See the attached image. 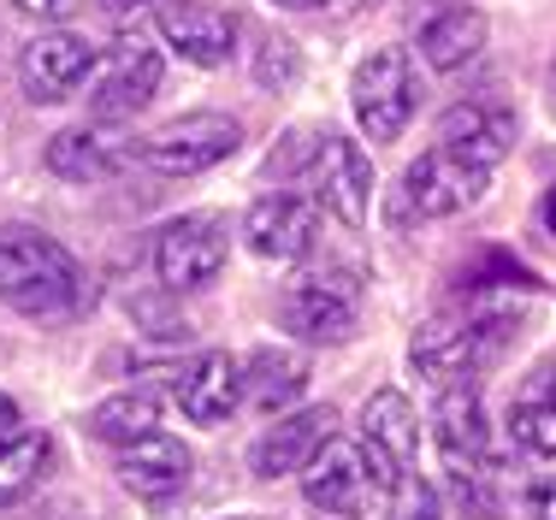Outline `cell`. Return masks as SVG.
<instances>
[{
  "mask_svg": "<svg viewBox=\"0 0 556 520\" xmlns=\"http://www.w3.org/2000/svg\"><path fill=\"white\" fill-rule=\"evenodd\" d=\"M0 302L24 319L60 326V319L84 314V302H89L84 266L65 255L48 231L0 225Z\"/></svg>",
  "mask_w": 556,
  "mask_h": 520,
  "instance_id": "1",
  "label": "cell"
},
{
  "mask_svg": "<svg viewBox=\"0 0 556 520\" xmlns=\"http://www.w3.org/2000/svg\"><path fill=\"white\" fill-rule=\"evenodd\" d=\"M509 338H515L509 314L450 308V314H432L427 326L415 331L408 362H415V372L432 384H468V379H480L485 367H497V355L509 350Z\"/></svg>",
  "mask_w": 556,
  "mask_h": 520,
  "instance_id": "2",
  "label": "cell"
},
{
  "mask_svg": "<svg viewBox=\"0 0 556 520\" xmlns=\"http://www.w3.org/2000/svg\"><path fill=\"white\" fill-rule=\"evenodd\" d=\"M237 149H243V125L231 113H184V118H166L154 137H142L137 160L161 178H195V172L225 166Z\"/></svg>",
  "mask_w": 556,
  "mask_h": 520,
  "instance_id": "3",
  "label": "cell"
},
{
  "mask_svg": "<svg viewBox=\"0 0 556 520\" xmlns=\"http://www.w3.org/2000/svg\"><path fill=\"white\" fill-rule=\"evenodd\" d=\"M285 331H296L302 343H350L362 326V278L326 266V272H302L278 302Z\"/></svg>",
  "mask_w": 556,
  "mask_h": 520,
  "instance_id": "4",
  "label": "cell"
},
{
  "mask_svg": "<svg viewBox=\"0 0 556 520\" xmlns=\"http://www.w3.org/2000/svg\"><path fill=\"white\" fill-rule=\"evenodd\" d=\"M350 113L362 125V137L396 142L415 118V60L408 48H374L350 77Z\"/></svg>",
  "mask_w": 556,
  "mask_h": 520,
  "instance_id": "5",
  "label": "cell"
},
{
  "mask_svg": "<svg viewBox=\"0 0 556 520\" xmlns=\"http://www.w3.org/2000/svg\"><path fill=\"white\" fill-rule=\"evenodd\" d=\"M161 48H149L142 36H125V42L108 48V60L89 72V118L113 125V118L142 113L154 96H161Z\"/></svg>",
  "mask_w": 556,
  "mask_h": 520,
  "instance_id": "6",
  "label": "cell"
},
{
  "mask_svg": "<svg viewBox=\"0 0 556 520\" xmlns=\"http://www.w3.org/2000/svg\"><path fill=\"white\" fill-rule=\"evenodd\" d=\"M225 249H231V237H225L219 213H184V219H172L154 237V272L178 296L184 290H207L225 266Z\"/></svg>",
  "mask_w": 556,
  "mask_h": 520,
  "instance_id": "7",
  "label": "cell"
},
{
  "mask_svg": "<svg viewBox=\"0 0 556 520\" xmlns=\"http://www.w3.org/2000/svg\"><path fill=\"white\" fill-rule=\"evenodd\" d=\"M362 449H367V468H374V491H396V479L415 468L420 420H415V403H408L403 391L367 396V408H362Z\"/></svg>",
  "mask_w": 556,
  "mask_h": 520,
  "instance_id": "8",
  "label": "cell"
},
{
  "mask_svg": "<svg viewBox=\"0 0 556 520\" xmlns=\"http://www.w3.org/2000/svg\"><path fill=\"white\" fill-rule=\"evenodd\" d=\"M89 72H96V48H89L84 36H72V30H42L18 53V84L36 106L72 101L77 89L89 84Z\"/></svg>",
  "mask_w": 556,
  "mask_h": 520,
  "instance_id": "9",
  "label": "cell"
},
{
  "mask_svg": "<svg viewBox=\"0 0 556 520\" xmlns=\"http://www.w3.org/2000/svg\"><path fill=\"white\" fill-rule=\"evenodd\" d=\"M485 178H492V172H480V166H468V160L432 149V154H420L415 166L403 172V213H420V219H450V213H462V207L480 202Z\"/></svg>",
  "mask_w": 556,
  "mask_h": 520,
  "instance_id": "10",
  "label": "cell"
},
{
  "mask_svg": "<svg viewBox=\"0 0 556 520\" xmlns=\"http://www.w3.org/2000/svg\"><path fill=\"white\" fill-rule=\"evenodd\" d=\"M432 426H439V456L450 461V473H456L462 485L485 479V468H492V432H485V403H480V391H473V379L444 384Z\"/></svg>",
  "mask_w": 556,
  "mask_h": 520,
  "instance_id": "11",
  "label": "cell"
},
{
  "mask_svg": "<svg viewBox=\"0 0 556 520\" xmlns=\"http://www.w3.org/2000/svg\"><path fill=\"white\" fill-rule=\"evenodd\" d=\"M320 237V202L308 195H290V190H273L249 207L243 219V243L255 249L261 261H302Z\"/></svg>",
  "mask_w": 556,
  "mask_h": 520,
  "instance_id": "12",
  "label": "cell"
},
{
  "mask_svg": "<svg viewBox=\"0 0 556 520\" xmlns=\"http://www.w3.org/2000/svg\"><path fill=\"white\" fill-rule=\"evenodd\" d=\"M154 24H161V42L172 53H184L190 65H225L237 48V30H243L214 0H161Z\"/></svg>",
  "mask_w": 556,
  "mask_h": 520,
  "instance_id": "13",
  "label": "cell"
},
{
  "mask_svg": "<svg viewBox=\"0 0 556 520\" xmlns=\"http://www.w3.org/2000/svg\"><path fill=\"white\" fill-rule=\"evenodd\" d=\"M367 485H374V473H367V449L350 444V437H326L320 456L302 468V497H308L320 515H338V520L367 509Z\"/></svg>",
  "mask_w": 556,
  "mask_h": 520,
  "instance_id": "14",
  "label": "cell"
},
{
  "mask_svg": "<svg viewBox=\"0 0 556 520\" xmlns=\"http://www.w3.org/2000/svg\"><path fill=\"white\" fill-rule=\"evenodd\" d=\"M326 437H338V408L332 403H314L302 408V415H285L278 426L255 437V449H249V468L261 479H285V473H302L314 456H320Z\"/></svg>",
  "mask_w": 556,
  "mask_h": 520,
  "instance_id": "15",
  "label": "cell"
},
{
  "mask_svg": "<svg viewBox=\"0 0 556 520\" xmlns=\"http://www.w3.org/2000/svg\"><path fill=\"white\" fill-rule=\"evenodd\" d=\"M314 172H320V207L332 213L338 225L362 231V225H367V207H374V160L362 154V142L326 137V149H320V160H314Z\"/></svg>",
  "mask_w": 556,
  "mask_h": 520,
  "instance_id": "16",
  "label": "cell"
},
{
  "mask_svg": "<svg viewBox=\"0 0 556 520\" xmlns=\"http://www.w3.org/2000/svg\"><path fill=\"white\" fill-rule=\"evenodd\" d=\"M439 149L468 160V166L492 172L503 154L515 149V113H503L492 101H462L439 118Z\"/></svg>",
  "mask_w": 556,
  "mask_h": 520,
  "instance_id": "17",
  "label": "cell"
},
{
  "mask_svg": "<svg viewBox=\"0 0 556 520\" xmlns=\"http://www.w3.org/2000/svg\"><path fill=\"white\" fill-rule=\"evenodd\" d=\"M118 485L137 491V497L161 503V497H172V491L190 485V449L154 426L149 437H137V444L118 449Z\"/></svg>",
  "mask_w": 556,
  "mask_h": 520,
  "instance_id": "18",
  "label": "cell"
},
{
  "mask_svg": "<svg viewBox=\"0 0 556 520\" xmlns=\"http://www.w3.org/2000/svg\"><path fill=\"white\" fill-rule=\"evenodd\" d=\"M237 403H243V367H237L231 355L207 350V355H195V362L178 372V408H184L195 426L231 420Z\"/></svg>",
  "mask_w": 556,
  "mask_h": 520,
  "instance_id": "19",
  "label": "cell"
},
{
  "mask_svg": "<svg viewBox=\"0 0 556 520\" xmlns=\"http://www.w3.org/2000/svg\"><path fill=\"white\" fill-rule=\"evenodd\" d=\"M485 30H492V24H485L480 7L450 0V7H439L420 24V60H427L432 72H462V65L485 48Z\"/></svg>",
  "mask_w": 556,
  "mask_h": 520,
  "instance_id": "20",
  "label": "cell"
},
{
  "mask_svg": "<svg viewBox=\"0 0 556 520\" xmlns=\"http://www.w3.org/2000/svg\"><path fill=\"white\" fill-rule=\"evenodd\" d=\"M308 391V355L302 350H255L243 367V403L261 408V415H278V408H290L296 396Z\"/></svg>",
  "mask_w": 556,
  "mask_h": 520,
  "instance_id": "21",
  "label": "cell"
},
{
  "mask_svg": "<svg viewBox=\"0 0 556 520\" xmlns=\"http://www.w3.org/2000/svg\"><path fill=\"white\" fill-rule=\"evenodd\" d=\"M42 160L65 183H101V178H113V172L125 166V154H118L96 125H72V130H60V137H48Z\"/></svg>",
  "mask_w": 556,
  "mask_h": 520,
  "instance_id": "22",
  "label": "cell"
},
{
  "mask_svg": "<svg viewBox=\"0 0 556 520\" xmlns=\"http://www.w3.org/2000/svg\"><path fill=\"white\" fill-rule=\"evenodd\" d=\"M154 426H161V403H154L149 391H118L108 403L89 408V437H101V444H113V449L149 437Z\"/></svg>",
  "mask_w": 556,
  "mask_h": 520,
  "instance_id": "23",
  "label": "cell"
},
{
  "mask_svg": "<svg viewBox=\"0 0 556 520\" xmlns=\"http://www.w3.org/2000/svg\"><path fill=\"white\" fill-rule=\"evenodd\" d=\"M48 456H54L48 432H12L7 444H0V509L30 497L36 479L48 473Z\"/></svg>",
  "mask_w": 556,
  "mask_h": 520,
  "instance_id": "24",
  "label": "cell"
},
{
  "mask_svg": "<svg viewBox=\"0 0 556 520\" xmlns=\"http://www.w3.org/2000/svg\"><path fill=\"white\" fill-rule=\"evenodd\" d=\"M509 432L521 449H533V456H556V391L545 384V372H539L533 384H527V396L509 408Z\"/></svg>",
  "mask_w": 556,
  "mask_h": 520,
  "instance_id": "25",
  "label": "cell"
},
{
  "mask_svg": "<svg viewBox=\"0 0 556 520\" xmlns=\"http://www.w3.org/2000/svg\"><path fill=\"white\" fill-rule=\"evenodd\" d=\"M296 77H302V48L290 42V36H267L255 53V84L267 89V96H285Z\"/></svg>",
  "mask_w": 556,
  "mask_h": 520,
  "instance_id": "26",
  "label": "cell"
},
{
  "mask_svg": "<svg viewBox=\"0 0 556 520\" xmlns=\"http://www.w3.org/2000/svg\"><path fill=\"white\" fill-rule=\"evenodd\" d=\"M320 149H326V130L296 125V130H290V137L267 154V178H290V172H302L308 160H320Z\"/></svg>",
  "mask_w": 556,
  "mask_h": 520,
  "instance_id": "27",
  "label": "cell"
},
{
  "mask_svg": "<svg viewBox=\"0 0 556 520\" xmlns=\"http://www.w3.org/2000/svg\"><path fill=\"white\" fill-rule=\"evenodd\" d=\"M396 509H391V520H444V509H439V491L427 485L420 473H403L396 479Z\"/></svg>",
  "mask_w": 556,
  "mask_h": 520,
  "instance_id": "28",
  "label": "cell"
},
{
  "mask_svg": "<svg viewBox=\"0 0 556 520\" xmlns=\"http://www.w3.org/2000/svg\"><path fill=\"white\" fill-rule=\"evenodd\" d=\"M527 515L533 520H556V473H539L527 485Z\"/></svg>",
  "mask_w": 556,
  "mask_h": 520,
  "instance_id": "29",
  "label": "cell"
},
{
  "mask_svg": "<svg viewBox=\"0 0 556 520\" xmlns=\"http://www.w3.org/2000/svg\"><path fill=\"white\" fill-rule=\"evenodd\" d=\"M12 7H18L24 18H65V12H72V0H12Z\"/></svg>",
  "mask_w": 556,
  "mask_h": 520,
  "instance_id": "30",
  "label": "cell"
},
{
  "mask_svg": "<svg viewBox=\"0 0 556 520\" xmlns=\"http://www.w3.org/2000/svg\"><path fill=\"white\" fill-rule=\"evenodd\" d=\"M12 432H18V403H12L7 391H0V444H7Z\"/></svg>",
  "mask_w": 556,
  "mask_h": 520,
  "instance_id": "31",
  "label": "cell"
},
{
  "mask_svg": "<svg viewBox=\"0 0 556 520\" xmlns=\"http://www.w3.org/2000/svg\"><path fill=\"white\" fill-rule=\"evenodd\" d=\"M539 225H545V231L556 237V183L545 190V202H539Z\"/></svg>",
  "mask_w": 556,
  "mask_h": 520,
  "instance_id": "32",
  "label": "cell"
},
{
  "mask_svg": "<svg viewBox=\"0 0 556 520\" xmlns=\"http://www.w3.org/2000/svg\"><path fill=\"white\" fill-rule=\"evenodd\" d=\"M101 7H113V12H137V7H149V0H101Z\"/></svg>",
  "mask_w": 556,
  "mask_h": 520,
  "instance_id": "33",
  "label": "cell"
},
{
  "mask_svg": "<svg viewBox=\"0 0 556 520\" xmlns=\"http://www.w3.org/2000/svg\"><path fill=\"white\" fill-rule=\"evenodd\" d=\"M278 7H320V0H278Z\"/></svg>",
  "mask_w": 556,
  "mask_h": 520,
  "instance_id": "34",
  "label": "cell"
}]
</instances>
